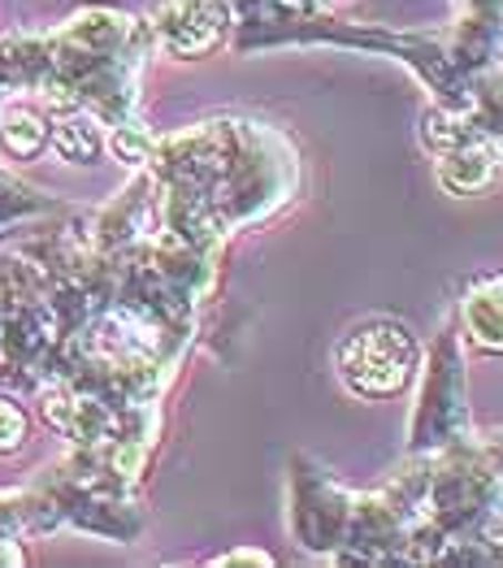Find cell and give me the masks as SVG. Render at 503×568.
<instances>
[{
    "label": "cell",
    "instance_id": "1",
    "mask_svg": "<svg viewBox=\"0 0 503 568\" xmlns=\"http://www.w3.org/2000/svg\"><path fill=\"white\" fill-rule=\"evenodd\" d=\"M143 170L161 195V231L200 252H218L230 231L270 217L300 187L286 135L243 118H213L152 140Z\"/></svg>",
    "mask_w": 503,
    "mask_h": 568
},
{
    "label": "cell",
    "instance_id": "2",
    "mask_svg": "<svg viewBox=\"0 0 503 568\" xmlns=\"http://www.w3.org/2000/svg\"><path fill=\"white\" fill-rule=\"evenodd\" d=\"M152 48L143 18L122 9H83L57 31L0 36V92L79 104L100 118L109 135L131 131L143 126L135 113L139 74Z\"/></svg>",
    "mask_w": 503,
    "mask_h": 568
},
{
    "label": "cell",
    "instance_id": "3",
    "mask_svg": "<svg viewBox=\"0 0 503 568\" xmlns=\"http://www.w3.org/2000/svg\"><path fill=\"white\" fill-rule=\"evenodd\" d=\"M473 434L477 429L469 422V399H464V338H460L456 317H447V326L439 331L434 347H430L421 390L412 404L409 456L452 447V443L473 438Z\"/></svg>",
    "mask_w": 503,
    "mask_h": 568
},
{
    "label": "cell",
    "instance_id": "4",
    "mask_svg": "<svg viewBox=\"0 0 503 568\" xmlns=\"http://www.w3.org/2000/svg\"><path fill=\"white\" fill-rule=\"evenodd\" d=\"M421 365V343L409 322L395 317H365L339 338L334 369L352 395L386 399L400 395Z\"/></svg>",
    "mask_w": 503,
    "mask_h": 568
},
{
    "label": "cell",
    "instance_id": "5",
    "mask_svg": "<svg viewBox=\"0 0 503 568\" xmlns=\"http://www.w3.org/2000/svg\"><path fill=\"white\" fill-rule=\"evenodd\" d=\"M356 495L352 486H343L330 469H321L318 460H309L304 452L291 456V534L304 551L339 560L343 542L352 534L356 517Z\"/></svg>",
    "mask_w": 503,
    "mask_h": 568
},
{
    "label": "cell",
    "instance_id": "6",
    "mask_svg": "<svg viewBox=\"0 0 503 568\" xmlns=\"http://www.w3.org/2000/svg\"><path fill=\"white\" fill-rule=\"evenodd\" d=\"M421 140L425 148L439 156V183L456 195L469 191L491 187L495 170H500V152L482 140L456 109L447 104H434L425 118H421Z\"/></svg>",
    "mask_w": 503,
    "mask_h": 568
},
{
    "label": "cell",
    "instance_id": "7",
    "mask_svg": "<svg viewBox=\"0 0 503 568\" xmlns=\"http://www.w3.org/2000/svg\"><path fill=\"white\" fill-rule=\"evenodd\" d=\"M143 22L152 31V44L183 61L222 48L234 31L230 0H157Z\"/></svg>",
    "mask_w": 503,
    "mask_h": 568
},
{
    "label": "cell",
    "instance_id": "8",
    "mask_svg": "<svg viewBox=\"0 0 503 568\" xmlns=\"http://www.w3.org/2000/svg\"><path fill=\"white\" fill-rule=\"evenodd\" d=\"M460 338L477 352L503 356V274H482L464 286V300L456 304Z\"/></svg>",
    "mask_w": 503,
    "mask_h": 568
},
{
    "label": "cell",
    "instance_id": "9",
    "mask_svg": "<svg viewBox=\"0 0 503 568\" xmlns=\"http://www.w3.org/2000/svg\"><path fill=\"white\" fill-rule=\"evenodd\" d=\"M456 113L500 152L503 161V52L500 61H491L482 74H473V83L464 88V100H460Z\"/></svg>",
    "mask_w": 503,
    "mask_h": 568
},
{
    "label": "cell",
    "instance_id": "10",
    "mask_svg": "<svg viewBox=\"0 0 503 568\" xmlns=\"http://www.w3.org/2000/svg\"><path fill=\"white\" fill-rule=\"evenodd\" d=\"M48 148V104L44 100H9L0 104V152L9 161H36Z\"/></svg>",
    "mask_w": 503,
    "mask_h": 568
},
{
    "label": "cell",
    "instance_id": "11",
    "mask_svg": "<svg viewBox=\"0 0 503 568\" xmlns=\"http://www.w3.org/2000/svg\"><path fill=\"white\" fill-rule=\"evenodd\" d=\"M52 209H57V200H48L44 191L27 187L22 179H13V174L0 170V226H13V222H22V217L52 213Z\"/></svg>",
    "mask_w": 503,
    "mask_h": 568
},
{
    "label": "cell",
    "instance_id": "12",
    "mask_svg": "<svg viewBox=\"0 0 503 568\" xmlns=\"http://www.w3.org/2000/svg\"><path fill=\"white\" fill-rule=\"evenodd\" d=\"M27 429H31V417L13 399H0V456L18 452L27 443Z\"/></svg>",
    "mask_w": 503,
    "mask_h": 568
},
{
    "label": "cell",
    "instance_id": "13",
    "mask_svg": "<svg viewBox=\"0 0 503 568\" xmlns=\"http://www.w3.org/2000/svg\"><path fill=\"white\" fill-rule=\"evenodd\" d=\"M486 443H491V452L503 460V434H486Z\"/></svg>",
    "mask_w": 503,
    "mask_h": 568
},
{
    "label": "cell",
    "instance_id": "14",
    "mask_svg": "<svg viewBox=\"0 0 503 568\" xmlns=\"http://www.w3.org/2000/svg\"><path fill=\"white\" fill-rule=\"evenodd\" d=\"M491 542H495V551H500V565H503V521L495 525V534H491Z\"/></svg>",
    "mask_w": 503,
    "mask_h": 568
}]
</instances>
